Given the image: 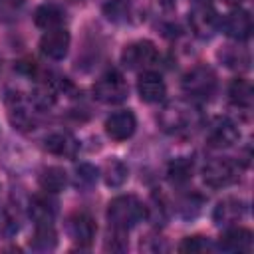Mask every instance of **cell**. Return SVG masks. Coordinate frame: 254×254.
I'll use <instances>...</instances> for the list:
<instances>
[{"label":"cell","mask_w":254,"mask_h":254,"mask_svg":"<svg viewBox=\"0 0 254 254\" xmlns=\"http://www.w3.org/2000/svg\"><path fill=\"white\" fill-rule=\"evenodd\" d=\"M147 218V204L135 194H119L107 204V220L111 226L129 230Z\"/></svg>","instance_id":"obj_1"},{"label":"cell","mask_w":254,"mask_h":254,"mask_svg":"<svg viewBox=\"0 0 254 254\" xmlns=\"http://www.w3.org/2000/svg\"><path fill=\"white\" fill-rule=\"evenodd\" d=\"M198 121H200V117H198L196 107L183 99L169 103L159 115V123L163 127V131L173 133V135L189 133L192 127L198 125Z\"/></svg>","instance_id":"obj_2"},{"label":"cell","mask_w":254,"mask_h":254,"mask_svg":"<svg viewBox=\"0 0 254 254\" xmlns=\"http://www.w3.org/2000/svg\"><path fill=\"white\" fill-rule=\"evenodd\" d=\"M129 95V87L125 77L117 69L105 71L93 85V97L105 105H117L123 103Z\"/></svg>","instance_id":"obj_3"},{"label":"cell","mask_w":254,"mask_h":254,"mask_svg":"<svg viewBox=\"0 0 254 254\" xmlns=\"http://www.w3.org/2000/svg\"><path fill=\"white\" fill-rule=\"evenodd\" d=\"M240 177V169L236 161L228 157H216L210 159L202 169V181L210 189H224L232 183H236Z\"/></svg>","instance_id":"obj_4"},{"label":"cell","mask_w":254,"mask_h":254,"mask_svg":"<svg viewBox=\"0 0 254 254\" xmlns=\"http://www.w3.org/2000/svg\"><path fill=\"white\" fill-rule=\"evenodd\" d=\"M183 89L192 99H206L216 89V75L206 65H196L183 75Z\"/></svg>","instance_id":"obj_5"},{"label":"cell","mask_w":254,"mask_h":254,"mask_svg":"<svg viewBox=\"0 0 254 254\" xmlns=\"http://www.w3.org/2000/svg\"><path fill=\"white\" fill-rule=\"evenodd\" d=\"M159 60V52L153 42L149 40H137L123 48L121 52V64L127 69H145L153 65Z\"/></svg>","instance_id":"obj_6"},{"label":"cell","mask_w":254,"mask_h":254,"mask_svg":"<svg viewBox=\"0 0 254 254\" xmlns=\"http://www.w3.org/2000/svg\"><path fill=\"white\" fill-rule=\"evenodd\" d=\"M6 107H8V119H10L14 129L30 131L36 127V115H34L36 111H32L36 107L32 105L30 99L26 101L22 97V93H10L6 97Z\"/></svg>","instance_id":"obj_7"},{"label":"cell","mask_w":254,"mask_h":254,"mask_svg":"<svg viewBox=\"0 0 254 254\" xmlns=\"http://www.w3.org/2000/svg\"><path fill=\"white\" fill-rule=\"evenodd\" d=\"M218 248L230 254H248L254 248V236L244 226H228L218 238Z\"/></svg>","instance_id":"obj_8"},{"label":"cell","mask_w":254,"mask_h":254,"mask_svg":"<svg viewBox=\"0 0 254 254\" xmlns=\"http://www.w3.org/2000/svg\"><path fill=\"white\" fill-rule=\"evenodd\" d=\"M105 133L113 141H127L137 129V117L131 109H119L105 119Z\"/></svg>","instance_id":"obj_9"},{"label":"cell","mask_w":254,"mask_h":254,"mask_svg":"<svg viewBox=\"0 0 254 254\" xmlns=\"http://www.w3.org/2000/svg\"><path fill=\"white\" fill-rule=\"evenodd\" d=\"M69 32L64 26L46 30L44 36L40 38V52L50 60H64L69 52Z\"/></svg>","instance_id":"obj_10"},{"label":"cell","mask_w":254,"mask_h":254,"mask_svg":"<svg viewBox=\"0 0 254 254\" xmlns=\"http://www.w3.org/2000/svg\"><path fill=\"white\" fill-rule=\"evenodd\" d=\"M95 232H97L95 220L87 212H73L67 218V234L77 246H81V248L91 246Z\"/></svg>","instance_id":"obj_11"},{"label":"cell","mask_w":254,"mask_h":254,"mask_svg":"<svg viewBox=\"0 0 254 254\" xmlns=\"http://www.w3.org/2000/svg\"><path fill=\"white\" fill-rule=\"evenodd\" d=\"M220 26L228 38H232L236 42H244L252 34V16L246 10L234 8L220 20Z\"/></svg>","instance_id":"obj_12"},{"label":"cell","mask_w":254,"mask_h":254,"mask_svg":"<svg viewBox=\"0 0 254 254\" xmlns=\"http://www.w3.org/2000/svg\"><path fill=\"white\" fill-rule=\"evenodd\" d=\"M189 20H190L192 32H194L196 36H200V38H210V36L216 32V28L220 26L218 16H216V12L210 8L208 2L194 4V8H192Z\"/></svg>","instance_id":"obj_13"},{"label":"cell","mask_w":254,"mask_h":254,"mask_svg":"<svg viewBox=\"0 0 254 254\" xmlns=\"http://www.w3.org/2000/svg\"><path fill=\"white\" fill-rule=\"evenodd\" d=\"M238 139H240V131L230 119H214L206 131V143L214 149L232 147Z\"/></svg>","instance_id":"obj_14"},{"label":"cell","mask_w":254,"mask_h":254,"mask_svg":"<svg viewBox=\"0 0 254 254\" xmlns=\"http://www.w3.org/2000/svg\"><path fill=\"white\" fill-rule=\"evenodd\" d=\"M137 93L145 103H161L167 95V85L159 73L143 71L137 79Z\"/></svg>","instance_id":"obj_15"},{"label":"cell","mask_w":254,"mask_h":254,"mask_svg":"<svg viewBox=\"0 0 254 254\" xmlns=\"http://www.w3.org/2000/svg\"><path fill=\"white\" fill-rule=\"evenodd\" d=\"M44 149L56 157L75 159V155L79 153V141L67 131H56L44 139Z\"/></svg>","instance_id":"obj_16"},{"label":"cell","mask_w":254,"mask_h":254,"mask_svg":"<svg viewBox=\"0 0 254 254\" xmlns=\"http://www.w3.org/2000/svg\"><path fill=\"white\" fill-rule=\"evenodd\" d=\"M246 214V204L240 198H224L214 206L212 220L216 226H230Z\"/></svg>","instance_id":"obj_17"},{"label":"cell","mask_w":254,"mask_h":254,"mask_svg":"<svg viewBox=\"0 0 254 254\" xmlns=\"http://www.w3.org/2000/svg\"><path fill=\"white\" fill-rule=\"evenodd\" d=\"M28 212H30V218L34 220V224H38V222H54L58 206H56V200L52 198V194L44 190L42 194L32 196Z\"/></svg>","instance_id":"obj_18"},{"label":"cell","mask_w":254,"mask_h":254,"mask_svg":"<svg viewBox=\"0 0 254 254\" xmlns=\"http://www.w3.org/2000/svg\"><path fill=\"white\" fill-rule=\"evenodd\" d=\"M65 22V12L58 4H42L34 12V24L42 30L62 28Z\"/></svg>","instance_id":"obj_19"},{"label":"cell","mask_w":254,"mask_h":254,"mask_svg":"<svg viewBox=\"0 0 254 254\" xmlns=\"http://www.w3.org/2000/svg\"><path fill=\"white\" fill-rule=\"evenodd\" d=\"M30 246L38 252H50L58 246V232L54 228V222H38L34 224V236L30 240Z\"/></svg>","instance_id":"obj_20"},{"label":"cell","mask_w":254,"mask_h":254,"mask_svg":"<svg viewBox=\"0 0 254 254\" xmlns=\"http://www.w3.org/2000/svg\"><path fill=\"white\" fill-rule=\"evenodd\" d=\"M228 99H230V103L234 107L250 109L252 103H254V89H252L250 81H246L242 77L232 79V83L228 87Z\"/></svg>","instance_id":"obj_21"},{"label":"cell","mask_w":254,"mask_h":254,"mask_svg":"<svg viewBox=\"0 0 254 254\" xmlns=\"http://www.w3.org/2000/svg\"><path fill=\"white\" fill-rule=\"evenodd\" d=\"M38 183H40L42 190H46L50 194H56V192L64 190V187L67 185V173L62 167H46L40 173Z\"/></svg>","instance_id":"obj_22"},{"label":"cell","mask_w":254,"mask_h":254,"mask_svg":"<svg viewBox=\"0 0 254 254\" xmlns=\"http://www.w3.org/2000/svg\"><path fill=\"white\" fill-rule=\"evenodd\" d=\"M127 177H129V167L123 161L111 159V161L105 163V167H103V181H105L107 187L117 189V187H121L127 181Z\"/></svg>","instance_id":"obj_23"},{"label":"cell","mask_w":254,"mask_h":254,"mask_svg":"<svg viewBox=\"0 0 254 254\" xmlns=\"http://www.w3.org/2000/svg\"><path fill=\"white\" fill-rule=\"evenodd\" d=\"M30 101L40 111L52 109L56 105V89H54V85L52 83H38L30 93Z\"/></svg>","instance_id":"obj_24"},{"label":"cell","mask_w":254,"mask_h":254,"mask_svg":"<svg viewBox=\"0 0 254 254\" xmlns=\"http://www.w3.org/2000/svg\"><path fill=\"white\" fill-rule=\"evenodd\" d=\"M218 56L232 69H246L248 64H250L248 52L244 48H238V46H226V48H222V52Z\"/></svg>","instance_id":"obj_25"},{"label":"cell","mask_w":254,"mask_h":254,"mask_svg":"<svg viewBox=\"0 0 254 254\" xmlns=\"http://www.w3.org/2000/svg\"><path fill=\"white\" fill-rule=\"evenodd\" d=\"M97 177H99V171L97 167L89 165V163H81L75 167V175H73V185L81 190H89L95 183H97Z\"/></svg>","instance_id":"obj_26"},{"label":"cell","mask_w":254,"mask_h":254,"mask_svg":"<svg viewBox=\"0 0 254 254\" xmlns=\"http://www.w3.org/2000/svg\"><path fill=\"white\" fill-rule=\"evenodd\" d=\"M190 175H192V161H189L185 157L175 159L169 167V179L173 183H185L190 179Z\"/></svg>","instance_id":"obj_27"},{"label":"cell","mask_w":254,"mask_h":254,"mask_svg":"<svg viewBox=\"0 0 254 254\" xmlns=\"http://www.w3.org/2000/svg\"><path fill=\"white\" fill-rule=\"evenodd\" d=\"M212 248L210 240L204 238V236H187L183 238V242L179 244V252H185V254H202V252H208Z\"/></svg>","instance_id":"obj_28"},{"label":"cell","mask_w":254,"mask_h":254,"mask_svg":"<svg viewBox=\"0 0 254 254\" xmlns=\"http://www.w3.org/2000/svg\"><path fill=\"white\" fill-rule=\"evenodd\" d=\"M103 14L111 22H127L129 20V4L125 0H109L103 6Z\"/></svg>","instance_id":"obj_29"},{"label":"cell","mask_w":254,"mask_h":254,"mask_svg":"<svg viewBox=\"0 0 254 254\" xmlns=\"http://www.w3.org/2000/svg\"><path fill=\"white\" fill-rule=\"evenodd\" d=\"M18 218H16V214L10 210V208H6V206H2L0 208V236H4V238H12L16 232H18Z\"/></svg>","instance_id":"obj_30"},{"label":"cell","mask_w":254,"mask_h":254,"mask_svg":"<svg viewBox=\"0 0 254 254\" xmlns=\"http://www.w3.org/2000/svg\"><path fill=\"white\" fill-rule=\"evenodd\" d=\"M113 228V232L105 238V250L109 252H123V250H127V238H125V234H127V230H121V228H115V226H111Z\"/></svg>","instance_id":"obj_31"},{"label":"cell","mask_w":254,"mask_h":254,"mask_svg":"<svg viewBox=\"0 0 254 254\" xmlns=\"http://www.w3.org/2000/svg\"><path fill=\"white\" fill-rule=\"evenodd\" d=\"M240 2H242V0H224V4L234 6V8H238V6H240Z\"/></svg>","instance_id":"obj_32"}]
</instances>
